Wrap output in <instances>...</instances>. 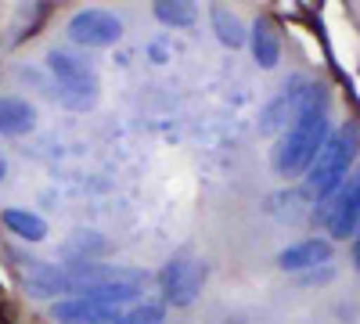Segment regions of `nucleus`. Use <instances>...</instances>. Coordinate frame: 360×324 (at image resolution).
<instances>
[{
  "label": "nucleus",
  "mask_w": 360,
  "mask_h": 324,
  "mask_svg": "<svg viewBox=\"0 0 360 324\" xmlns=\"http://www.w3.org/2000/svg\"><path fill=\"white\" fill-rule=\"evenodd\" d=\"M332 137V123H328V94L324 86H317L314 101L307 105V112L285 130V137L274 148V166L281 176H299L314 166V159L321 155L324 141Z\"/></svg>",
  "instance_id": "f257e3e1"
},
{
  "label": "nucleus",
  "mask_w": 360,
  "mask_h": 324,
  "mask_svg": "<svg viewBox=\"0 0 360 324\" xmlns=\"http://www.w3.org/2000/svg\"><path fill=\"white\" fill-rule=\"evenodd\" d=\"M356 148H360V130H356L353 123L342 127L339 134H332V137L324 141L321 155H317L314 166L307 169V191H310L317 202L332 198V195L346 184V173H349V166H353V159H356Z\"/></svg>",
  "instance_id": "f03ea898"
},
{
  "label": "nucleus",
  "mask_w": 360,
  "mask_h": 324,
  "mask_svg": "<svg viewBox=\"0 0 360 324\" xmlns=\"http://www.w3.org/2000/svg\"><path fill=\"white\" fill-rule=\"evenodd\" d=\"M47 65L58 79V98H62V105L69 108H90L98 101V72L90 69L79 54L72 51H51L47 54Z\"/></svg>",
  "instance_id": "7ed1b4c3"
},
{
  "label": "nucleus",
  "mask_w": 360,
  "mask_h": 324,
  "mask_svg": "<svg viewBox=\"0 0 360 324\" xmlns=\"http://www.w3.org/2000/svg\"><path fill=\"white\" fill-rule=\"evenodd\" d=\"M159 281H162L166 303H173V306H191V303L198 299L202 285H205V263L195 259V256H188V252H184V256H173L166 267H162Z\"/></svg>",
  "instance_id": "20e7f679"
},
{
  "label": "nucleus",
  "mask_w": 360,
  "mask_h": 324,
  "mask_svg": "<svg viewBox=\"0 0 360 324\" xmlns=\"http://www.w3.org/2000/svg\"><path fill=\"white\" fill-rule=\"evenodd\" d=\"M317 86L314 83H303V79H292V86H285V91L270 101L259 115V130L263 134H278V130H288L299 115L307 112V105L314 101Z\"/></svg>",
  "instance_id": "39448f33"
},
{
  "label": "nucleus",
  "mask_w": 360,
  "mask_h": 324,
  "mask_svg": "<svg viewBox=\"0 0 360 324\" xmlns=\"http://www.w3.org/2000/svg\"><path fill=\"white\" fill-rule=\"evenodd\" d=\"M69 37L83 47H108L123 37V22H119L112 11H101V8H86V11H76L69 18Z\"/></svg>",
  "instance_id": "423d86ee"
},
{
  "label": "nucleus",
  "mask_w": 360,
  "mask_h": 324,
  "mask_svg": "<svg viewBox=\"0 0 360 324\" xmlns=\"http://www.w3.org/2000/svg\"><path fill=\"white\" fill-rule=\"evenodd\" d=\"M18 278L29 288V296H37V299H51V296H58V292H69L65 271L51 267V263H44V259H22Z\"/></svg>",
  "instance_id": "0eeeda50"
},
{
  "label": "nucleus",
  "mask_w": 360,
  "mask_h": 324,
  "mask_svg": "<svg viewBox=\"0 0 360 324\" xmlns=\"http://www.w3.org/2000/svg\"><path fill=\"white\" fill-rule=\"evenodd\" d=\"M115 310L123 306H105V303H94V299H83V296H72V299H62L54 303V320L62 324H105L115 317Z\"/></svg>",
  "instance_id": "6e6552de"
},
{
  "label": "nucleus",
  "mask_w": 360,
  "mask_h": 324,
  "mask_svg": "<svg viewBox=\"0 0 360 324\" xmlns=\"http://www.w3.org/2000/svg\"><path fill=\"white\" fill-rule=\"evenodd\" d=\"M328 231L335 238H349V234L360 231V176L335 198L332 213H328Z\"/></svg>",
  "instance_id": "1a4fd4ad"
},
{
  "label": "nucleus",
  "mask_w": 360,
  "mask_h": 324,
  "mask_svg": "<svg viewBox=\"0 0 360 324\" xmlns=\"http://www.w3.org/2000/svg\"><path fill=\"white\" fill-rule=\"evenodd\" d=\"M328 259H332V242L307 238V242H299V245H288L278 256V267L281 271H314V267H324Z\"/></svg>",
  "instance_id": "9d476101"
},
{
  "label": "nucleus",
  "mask_w": 360,
  "mask_h": 324,
  "mask_svg": "<svg viewBox=\"0 0 360 324\" xmlns=\"http://www.w3.org/2000/svg\"><path fill=\"white\" fill-rule=\"evenodd\" d=\"M37 127V112L29 101L15 98V94H4L0 98V134L8 137H22Z\"/></svg>",
  "instance_id": "9b49d317"
},
{
  "label": "nucleus",
  "mask_w": 360,
  "mask_h": 324,
  "mask_svg": "<svg viewBox=\"0 0 360 324\" xmlns=\"http://www.w3.org/2000/svg\"><path fill=\"white\" fill-rule=\"evenodd\" d=\"M249 44H252V58L259 69H274L278 58H281V40H278V29L270 18H256L252 33H249Z\"/></svg>",
  "instance_id": "f8f14e48"
},
{
  "label": "nucleus",
  "mask_w": 360,
  "mask_h": 324,
  "mask_svg": "<svg viewBox=\"0 0 360 324\" xmlns=\"http://www.w3.org/2000/svg\"><path fill=\"white\" fill-rule=\"evenodd\" d=\"M4 223L18 234V238H25V242H44V238H47L44 216L29 213V209H4Z\"/></svg>",
  "instance_id": "ddd939ff"
},
{
  "label": "nucleus",
  "mask_w": 360,
  "mask_h": 324,
  "mask_svg": "<svg viewBox=\"0 0 360 324\" xmlns=\"http://www.w3.org/2000/svg\"><path fill=\"white\" fill-rule=\"evenodd\" d=\"M213 29H217L220 44H227V47H242L245 37H249L242 18H238L234 11H227V8H213Z\"/></svg>",
  "instance_id": "4468645a"
},
{
  "label": "nucleus",
  "mask_w": 360,
  "mask_h": 324,
  "mask_svg": "<svg viewBox=\"0 0 360 324\" xmlns=\"http://www.w3.org/2000/svg\"><path fill=\"white\" fill-rule=\"evenodd\" d=\"M155 18L166 22V25H195L198 8L188 4V0H159V4H155Z\"/></svg>",
  "instance_id": "2eb2a0df"
},
{
  "label": "nucleus",
  "mask_w": 360,
  "mask_h": 324,
  "mask_svg": "<svg viewBox=\"0 0 360 324\" xmlns=\"http://www.w3.org/2000/svg\"><path fill=\"white\" fill-rule=\"evenodd\" d=\"M105 324H162V306H159V303L123 306V310H115V317L105 320Z\"/></svg>",
  "instance_id": "dca6fc26"
},
{
  "label": "nucleus",
  "mask_w": 360,
  "mask_h": 324,
  "mask_svg": "<svg viewBox=\"0 0 360 324\" xmlns=\"http://www.w3.org/2000/svg\"><path fill=\"white\" fill-rule=\"evenodd\" d=\"M353 263L360 267V231H356V238H353Z\"/></svg>",
  "instance_id": "f3484780"
},
{
  "label": "nucleus",
  "mask_w": 360,
  "mask_h": 324,
  "mask_svg": "<svg viewBox=\"0 0 360 324\" xmlns=\"http://www.w3.org/2000/svg\"><path fill=\"white\" fill-rule=\"evenodd\" d=\"M8 176V162H4V155H0V181Z\"/></svg>",
  "instance_id": "a211bd4d"
}]
</instances>
